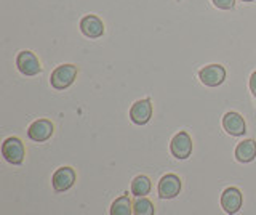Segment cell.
Returning <instances> with one entry per match:
<instances>
[{
	"mask_svg": "<svg viewBox=\"0 0 256 215\" xmlns=\"http://www.w3.org/2000/svg\"><path fill=\"white\" fill-rule=\"evenodd\" d=\"M76 76H77V66H74V65H61L52 73V77H50L52 87L56 90L68 89V87H70L72 84H74Z\"/></svg>",
	"mask_w": 256,
	"mask_h": 215,
	"instance_id": "cell-1",
	"label": "cell"
},
{
	"mask_svg": "<svg viewBox=\"0 0 256 215\" xmlns=\"http://www.w3.org/2000/svg\"><path fill=\"white\" fill-rule=\"evenodd\" d=\"M2 154L5 157L6 162H10L13 165H20L24 161V156H26V149L20 138L10 137L4 141L2 145Z\"/></svg>",
	"mask_w": 256,
	"mask_h": 215,
	"instance_id": "cell-2",
	"label": "cell"
},
{
	"mask_svg": "<svg viewBox=\"0 0 256 215\" xmlns=\"http://www.w3.org/2000/svg\"><path fill=\"white\" fill-rule=\"evenodd\" d=\"M16 68L24 76H37L42 73V66H40L38 58L36 57V53L29 50H22L18 53V57H16Z\"/></svg>",
	"mask_w": 256,
	"mask_h": 215,
	"instance_id": "cell-3",
	"label": "cell"
},
{
	"mask_svg": "<svg viewBox=\"0 0 256 215\" xmlns=\"http://www.w3.org/2000/svg\"><path fill=\"white\" fill-rule=\"evenodd\" d=\"M198 77H200V82L206 87H218L224 82V79H226V69L221 65H208L200 69Z\"/></svg>",
	"mask_w": 256,
	"mask_h": 215,
	"instance_id": "cell-4",
	"label": "cell"
},
{
	"mask_svg": "<svg viewBox=\"0 0 256 215\" xmlns=\"http://www.w3.org/2000/svg\"><path fill=\"white\" fill-rule=\"evenodd\" d=\"M242 202H244V196L240 193L238 188H226L222 191L221 194V207L224 209V212L229 213V215H234L240 210V207H242Z\"/></svg>",
	"mask_w": 256,
	"mask_h": 215,
	"instance_id": "cell-5",
	"label": "cell"
},
{
	"mask_svg": "<svg viewBox=\"0 0 256 215\" xmlns=\"http://www.w3.org/2000/svg\"><path fill=\"white\" fill-rule=\"evenodd\" d=\"M170 151L176 159H188L192 153V140L188 132H180L172 138Z\"/></svg>",
	"mask_w": 256,
	"mask_h": 215,
	"instance_id": "cell-6",
	"label": "cell"
},
{
	"mask_svg": "<svg viewBox=\"0 0 256 215\" xmlns=\"http://www.w3.org/2000/svg\"><path fill=\"white\" fill-rule=\"evenodd\" d=\"M181 191V180L178 175L168 173L164 175L158 181V196L162 199H173Z\"/></svg>",
	"mask_w": 256,
	"mask_h": 215,
	"instance_id": "cell-7",
	"label": "cell"
},
{
	"mask_svg": "<svg viewBox=\"0 0 256 215\" xmlns=\"http://www.w3.org/2000/svg\"><path fill=\"white\" fill-rule=\"evenodd\" d=\"M54 132V127L50 121L46 119H38V121L32 122L28 129V137L32 141H37V143H42L46 141L48 138L52 137Z\"/></svg>",
	"mask_w": 256,
	"mask_h": 215,
	"instance_id": "cell-8",
	"label": "cell"
},
{
	"mask_svg": "<svg viewBox=\"0 0 256 215\" xmlns=\"http://www.w3.org/2000/svg\"><path fill=\"white\" fill-rule=\"evenodd\" d=\"M76 183V170L72 167H60L58 170L53 173L52 178V185L54 188V191H68L69 188H72V185Z\"/></svg>",
	"mask_w": 256,
	"mask_h": 215,
	"instance_id": "cell-9",
	"label": "cell"
},
{
	"mask_svg": "<svg viewBox=\"0 0 256 215\" xmlns=\"http://www.w3.org/2000/svg\"><path fill=\"white\" fill-rule=\"evenodd\" d=\"M150 117H152V103L149 98L133 103V106L130 109V119L133 124L144 125L150 121Z\"/></svg>",
	"mask_w": 256,
	"mask_h": 215,
	"instance_id": "cell-10",
	"label": "cell"
},
{
	"mask_svg": "<svg viewBox=\"0 0 256 215\" xmlns=\"http://www.w3.org/2000/svg\"><path fill=\"white\" fill-rule=\"evenodd\" d=\"M222 127L229 135H232V137H242V135H245V132H246V124L244 121V117L238 113H234V111L224 114Z\"/></svg>",
	"mask_w": 256,
	"mask_h": 215,
	"instance_id": "cell-11",
	"label": "cell"
},
{
	"mask_svg": "<svg viewBox=\"0 0 256 215\" xmlns=\"http://www.w3.org/2000/svg\"><path fill=\"white\" fill-rule=\"evenodd\" d=\"M80 31L88 39H98L104 34V25L98 17L86 15V17L80 20Z\"/></svg>",
	"mask_w": 256,
	"mask_h": 215,
	"instance_id": "cell-12",
	"label": "cell"
},
{
	"mask_svg": "<svg viewBox=\"0 0 256 215\" xmlns=\"http://www.w3.org/2000/svg\"><path fill=\"white\" fill-rule=\"evenodd\" d=\"M236 157L238 162H252L256 157V141L253 140H244L242 143H238L236 148Z\"/></svg>",
	"mask_w": 256,
	"mask_h": 215,
	"instance_id": "cell-13",
	"label": "cell"
},
{
	"mask_svg": "<svg viewBox=\"0 0 256 215\" xmlns=\"http://www.w3.org/2000/svg\"><path fill=\"white\" fill-rule=\"evenodd\" d=\"M133 213V202L130 201L128 194L117 197L110 205V215H132Z\"/></svg>",
	"mask_w": 256,
	"mask_h": 215,
	"instance_id": "cell-14",
	"label": "cell"
},
{
	"mask_svg": "<svg viewBox=\"0 0 256 215\" xmlns=\"http://www.w3.org/2000/svg\"><path fill=\"white\" fill-rule=\"evenodd\" d=\"M150 191V180L146 177V175H138L134 177L132 181V193L136 197H141V196H146L149 194Z\"/></svg>",
	"mask_w": 256,
	"mask_h": 215,
	"instance_id": "cell-15",
	"label": "cell"
},
{
	"mask_svg": "<svg viewBox=\"0 0 256 215\" xmlns=\"http://www.w3.org/2000/svg\"><path fill=\"white\" fill-rule=\"evenodd\" d=\"M133 213L134 215H154L156 213V207L148 197H136L133 202Z\"/></svg>",
	"mask_w": 256,
	"mask_h": 215,
	"instance_id": "cell-16",
	"label": "cell"
},
{
	"mask_svg": "<svg viewBox=\"0 0 256 215\" xmlns=\"http://www.w3.org/2000/svg\"><path fill=\"white\" fill-rule=\"evenodd\" d=\"M212 2L220 10H232L236 5V0H212Z\"/></svg>",
	"mask_w": 256,
	"mask_h": 215,
	"instance_id": "cell-17",
	"label": "cell"
},
{
	"mask_svg": "<svg viewBox=\"0 0 256 215\" xmlns=\"http://www.w3.org/2000/svg\"><path fill=\"white\" fill-rule=\"evenodd\" d=\"M250 90H252V93L256 97V71L252 74V77H250Z\"/></svg>",
	"mask_w": 256,
	"mask_h": 215,
	"instance_id": "cell-18",
	"label": "cell"
},
{
	"mask_svg": "<svg viewBox=\"0 0 256 215\" xmlns=\"http://www.w3.org/2000/svg\"><path fill=\"white\" fill-rule=\"evenodd\" d=\"M242 2H254V0H242Z\"/></svg>",
	"mask_w": 256,
	"mask_h": 215,
	"instance_id": "cell-19",
	"label": "cell"
}]
</instances>
